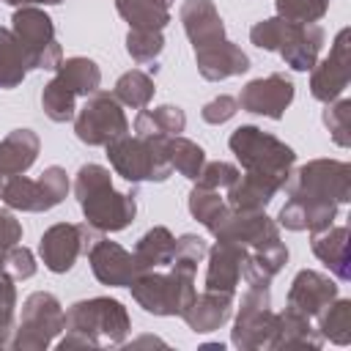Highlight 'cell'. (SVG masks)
<instances>
[{
    "label": "cell",
    "instance_id": "cell-1",
    "mask_svg": "<svg viewBox=\"0 0 351 351\" xmlns=\"http://www.w3.org/2000/svg\"><path fill=\"white\" fill-rule=\"evenodd\" d=\"M132 329L129 313L118 299L93 296L74 302L63 315L66 337L58 343L60 351L66 348H85V346H118L126 340Z\"/></svg>",
    "mask_w": 351,
    "mask_h": 351
},
{
    "label": "cell",
    "instance_id": "cell-2",
    "mask_svg": "<svg viewBox=\"0 0 351 351\" xmlns=\"http://www.w3.org/2000/svg\"><path fill=\"white\" fill-rule=\"evenodd\" d=\"M74 195L80 200V208L85 214V222L93 230H123L134 219V195L115 192L112 176L101 165H82L74 178Z\"/></svg>",
    "mask_w": 351,
    "mask_h": 351
},
{
    "label": "cell",
    "instance_id": "cell-3",
    "mask_svg": "<svg viewBox=\"0 0 351 351\" xmlns=\"http://www.w3.org/2000/svg\"><path fill=\"white\" fill-rule=\"evenodd\" d=\"M250 41L258 49L277 52L293 71H310L318 63V52L324 47V30L318 25H296L282 16H271L252 25Z\"/></svg>",
    "mask_w": 351,
    "mask_h": 351
},
{
    "label": "cell",
    "instance_id": "cell-4",
    "mask_svg": "<svg viewBox=\"0 0 351 351\" xmlns=\"http://www.w3.org/2000/svg\"><path fill=\"white\" fill-rule=\"evenodd\" d=\"M228 145L236 154V159L241 162L244 173L261 176V178L277 184L280 189L291 178L296 154H293L291 145H285L274 134H269V132H263L258 126H239L230 134Z\"/></svg>",
    "mask_w": 351,
    "mask_h": 351
},
{
    "label": "cell",
    "instance_id": "cell-5",
    "mask_svg": "<svg viewBox=\"0 0 351 351\" xmlns=\"http://www.w3.org/2000/svg\"><path fill=\"white\" fill-rule=\"evenodd\" d=\"M101 71L90 58H66L58 63L55 77L44 85L41 107L49 121L66 123L74 118L77 96H90L99 90Z\"/></svg>",
    "mask_w": 351,
    "mask_h": 351
},
{
    "label": "cell",
    "instance_id": "cell-6",
    "mask_svg": "<svg viewBox=\"0 0 351 351\" xmlns=\"http://www.w3.org/2000/svg\"><path fill=\"white\" fill-rule=\"evenodd\" d=\"M132 299L154 315H181L189 302L195 299V271L184 266H173L167 274L154 271H140L129 282Z\"/></svg>",
    "mask_w": 351,
    "mask_h": 351
},
{
    "label": "cell",
    "instance_id": "cell-7",
    "mask_svg": "<svg viewBox=\"0 0 351 351\" xmlns=\"http://www.w3.org/2000/svg\"><path fill=\"white\" fill-rule=\"evenodd\" d=\"M165 143L167 137L151 140V137H137V134L134 137L121 134L104 148H107V159L115 167V173L132 184H140V181H165L173 173Z\"/></svg>",
    "mask_w": 351,
    "mask_h": 351
},
{
    "label": "cell",
    "instance_id": "cell-8",
    "mask_svg": "<svg viewBox=\"0 0 351 351\" xmlns=\"http://www.w3.org/2000/svg\"><path fill=\"white\" fill-rule=\"evenodd\" d=\"M288 197L299 200H332L348 203L351 200V165L340 159H313L302 165L285 181Z\"/></svg>",
    "mask_w": 351,
    "mask_h": 351
},
{
    "label": "cell",
    "instance_id": "cell-9",
    "mask_svg": "<svg viewBox=\"0 0 351 351\" xmlns=\"http://www.w3.org/2000/svg\"><path fill=\"white\" fill-rule=\"evenodd\" d=\"M11 25H14L11 33L25 52L27 71L30 69H58L63 52L55 38V25L41 8H33V5L16 8L11 16Z\"/></svg>",
    "mask_w": 351,
    "mask_h": 351
},
{
    "label": "cell",
    "instance_id": "cell-10",
    "mask_svg": "<svg viewBox=\"0 0 351 351\" xmlns=\"http://www.w3.org/2000/svg\"><path fill=\"white\" fill-rule=\"evenodd\" d=\"M63 310L60 302L47 293V291H36L25 299L22 304V318H19V329L11 340V348L16 351H44L60 332H63Z\"/></svg>",
    "mask_w": 351,
    "mask_h": 351
},
{
    "label": "cell",
    "instance_id": "cell-11",
    "mask_svg": "<svg viewBox=\"0 0 351 351\" xmlns=\"http://www.w3.org/2000/svg\"><path fill=\"white\" fill-rule=\"evenodd\" d=\"M66 192H69L66 170L52 165L36 181L27 176H11L3 184L0 197L8 208H16V211H49L66 197Z\"/></svg>",
    "mask_w": 351,
    "mask_h": 351
},
{
    "label": "cell",
    "instance_id": "cell-12",
    "mask_svg": "<svg viewBox=\"0 0 351 351\" xmlns=\"http://www.w3.org/2000/svg\"><path fill=\"white\" fill-rule=\"evenodd\" d=\"M269 304H271L269 285H250V291L241 296L239 315L230 329V340L236 348H244V351L271 348L274 313L269 310Z\"/></svg>",
    "mask_w": 351,
    "mask_h": 351
},
{
    "label": "cell",
    "instance_id": "cell-13",
    "mask_svg": "<svg viewBox=\"0 0 351 351\" xmlns=\"http://www.w3.org/2000/svg\"><path fill=\"white\" fill-rule=\"evenodd\" d=\"M74 132L85 145H107L129 132V121L112 93L96 90L74 118Z\"/></svg>",
    "mask_w": 351,
    "mask_h": 351
},
{
    "label": "cell",
    "instance_id": "cell-14",
    "mask_svg": "<svg viewBox=\"0 0 351 351\" xmlns=\"http://www.w3.org/2000/svg\"><path fill=\"white\" fill-rule=\"evenodd\" d=\"M96 239L99 236L93 233V228L88 222L85 225L58 222L49 230H44V236L38 241V255H41V261H44V266L49 271L66 274L77 263V258L90 250V244Z\"/></svg>",
    "mask_w": 351,
    "mask_h": 351
},
{
    "label": "cell",
    "instance_id": "cell-15",
    "mask_svg": "<svg viewBox=\"0 0 351 351\" xmlns=\"http://www.w3.org/2000/svg\"><path fill=\"white\" fill-rule=\"evenodd\" d=\"M348 38H351V30H348V27H343V30L337 33L335 44H332L329 58H324L318 66H313L310 93H313L318 101H324V104L335 101V99L346 90V85H348V80H351Z\"/></svg>",
    "mask_w": 351,
    "mask_h": 351
},
{
    "label": "cell",
    "instance_id": "cell-16",
    "mask_svg": "<svg viewBox=\"0 0 351 351\" xmlns=\"http://www.w3.org/2000/svg\"><path fill=\"white\" fill-rule=\"evenodd\" d=\"M239 107L252 115H266L280 121L288 104L293 101V82L285 74H269L261 80H252L239 93Z\"/></svg>",
    "mask_w": 351,
    "mask_h": 351
},
{
    "label": "cell",
    "instance_id": "cell-17",
    "mask_svg": "<svg viewBox=\"0 0 351 351\" xmlns=\"http://www.w3.org/2000/svg\"><path fill=\"white\" fill-rule=\"evenodd\" d=\"M214 236L225 241H236L247 252L263 250L280 241V230L274 219H269L263 211H236V208H230V214L225 217V222Z\"/></svg>",
    "mask_w": 351,
    "mask_h": 351
},
{
    "label": "cell",
    "instance_id": "cell-18",
    "mask_svg": "<svg viewBox=\"0 0 351 351\" xmlns=\"http://www.w3.org/2000/svg\"><path fill=\"white\" fill-rule=\"evenodd\" d=\"M88 261L93 269V277L101 285H112V288H129V282L140 274V266L134 261L132 252H126L121 244L110 241V239H96L88 250Z\"/></svg>",
    "mask_w": 351,
    "mask_h": 351
},
{
    "label": "cell",
    "instance_id": "cell-19",
    "mask_svg": "<svg viewBox=\"0 0 351 351\" xmlns=\"http://www.w3.org/2000/svg\"><path fill=\"white\" fill-rule=\"evenodd\" d=\"M337 299V285L335 280H329L321 271L313 269H302L288 291V307L307 315V318H318L332 302Z\"/></svg>",
    "mask_w": 351,
    "mask_h": 351
},
{
    "label": "cell",
    "instance_id": "cell-20",
    "mask_svg": "<svg viewBox=\"0 0 351 351\" xmlns=\"http://www.w3.org/2000/svg\"><path fill=\"white\" fill-rule=\"evenodd\" d=\"M208 255V269H206V291H222V293H233L241 271H244V261H247V250L236 241H225L217 239V244L206 252Z\"/></svg>",
    "mask_w": 351,
    "mask_h": 351
},
{
    "label": "cell",
    "instance_id": "cell-21",
    "mask_svg": "<svg viewBox=\"0 0 351 351\" xmlns=\"http://www.w3.org/2000/svg\"><path fill=\"white\" fill-rule=\"evenodd\" d=\"M195 63H197V71L211 82L244 74L250 69L247 52H241V47H236L228 38H222L206 49H195Z\"/></svg>",
    "mask_w": 351,
    "mask_h": 351
},
{
    "label": "cell",
    "instance_id": "cell-22",
    "mask_svg": "<svg viewBox=\"0 0 351 351\" xmlns=\"http://www.w3.org/2000/svg\"><path fill=\"white\" fill-rule=\"evenodd\" d=\"M181 22L195 49H206L225 38V25L211 0H186L181 5Z\"/></svg>",
    "mask_w": 351,
    "mask_h": 351
},
{
    "label": "cell",
    "instance_id": "cell-23",
    "mask_svg": "<svg viewBox=\"0 0 351 351\" xmlns=\"http://www.w3.org/2000/svg\"><path fill=\"white\" fill-rule=\"evenodd\" d=\"M337 206L332 200H299V197H288V203L280 208V225L288 230H326L335 217H337Z\"/></svg>",
    "mask_w": 351,
    "mask_h": 351
},
{
    "label": "cell",
    "instance_id": "cell-24",
    "mask_svg": "<svg viewBox=\"0 0 351 351\" xmlns=\"http://www.w3.org/2000/svg\"><path fill=\"white\" fill-rule=\"evenodd\" d=\"M230 307H233V293H222V291H206V293H195V299L189 302V307L181 313V318L186 321V326L197 335L203 332H214L219 329L228 318H230Z\"/></svg>",
    "mask_w": 351,
    "mask_h": 351
},
{
    "label": "cell",
    "instance_id": "cell-25",
    "mask_svg": "<svg viewBox=\"0 0 351 351\" xmlns=\"http://www.w3.org/2000/svg\"><path fill=\"white\" fill-rule=\"evenodd\" d=\"M324 337L318 329L310 326V318L285 307L282 313H274V337L271 348H321Z\"/></svg>",
    "mask_w": 351,
    "mask_h": 351
},
{
    "label": "cell",
    "instance_id": "cell-26",
    "mask_svg": "<svg viewBox=\"0 0 351 351\" xmlns=\"http://www.w3.org/2000/svg\"><path fill=\"white\" fill-rule=\"evenodd\" d=\"M41 148V140L33 129H14L0 140V176H22L30 170Z\"/></svg>",
    "mask_w": 351,
    "mask_h": 351
},
{
    "label": "cell",
    "instance_id": "cell-27",
    "mask_svg": "<svg viewBox=\"0 0 351 351\" xmlns=\"http://www.w3.org/2000/svg\"><path fill=\"white\" fill-rule=\"evenodd\" d=\"M313 252L318 261L326 263V269L337 277V280H351V266H348V228L346 225H337V228H326V230H318L313 233Z\"/></svg>",
    "mask_w": 351,
    "mask_h": 351
},
{
    "label": "cell",
    "instance_id": "cell-28",
    "mask_svg": "<svg viewBox=\"0 0 351 351\" xmlns=\"http://www.w3.org/2000/svg\"><path fill=\"white\" fill-rule=\"evenodd\" d=\"M277 192H280L277 184H271L261 176L244 173L228 186V206L236 211H263Z\"/></svg>",
    "mask_w": 351,
    "mask_h": 351
},
{
    "label": "cell",
    "instance_id": "cell-29",
    "mask_svg": "<svg viewBox=\"0 0 351 351\" xmlns=\"http://www.w3.org/2000/svg\"><path fill=\"white\" fill-rule=\"evenodd\" d=\"M186 126V115L181 107L162 104L154 110H140L134 118V132L137 137H151V140H165L181 134Z\"/></svg>",
    "mask_w": 351,
    "mask_h": 351
},
{
    "label": "cell",
    "instance_id": "cell-30",
    "mask_svg": "<svg viewBox=\"0 0 351 351\" xmlns=\"http://www.w3.org/2000/svg\"><path fill=\"white\" fill-rule=\"evenodd\" d=\"M173 0H115L118 14L132 30H165Z\"/></svg>",
    "mask_w": 351,
    "mask_h": 351
},
{
    "label": "cell",
    "instance_id": "cell-31",
    "mask_svg": "<svg viewBox=\"0 0 351 351\" xmlns=\"http://www.w3.org/2000/svg\"><path fill=\"white\" fill-rule=\"evenodd\" d=\"M173 252H176V236H173L167 228L156 225V228H151V230L137 241V247H134L132 255H134L140 271H154V269H159V266H170Z\"/></svg>",
    "mask_w": 351,
    "mask_h": 351
},
{
    "label": "cell",
    "instance_id": "cell-32",
    "mask_svg": "<svg viewBox=\"0 0 351 351\" xmlns=\"http://www.w3.org/2000/svg\"><path fill=\"white\" fill-rule=\"evenodd\" d=\"M189 211L208 233H217L219 225L225 222V217L230 214V206L219 197V189H208V186L195 184V189L189 192Z\"/></svg>",
    "mask_w": 351,
    "mask_h": 351
},
{
    "label": "cell",
    "instance_id": "cell-33",
    "mask_svg": "<svg viewBox=\"0 0 351 351\" xmlns=\"http://www.w3.org/2000/svg\"><path fill=\"white\" fill-rule=\"evenodd\" d=\"M165 151H167L170 167L178 170L184 178L195 181V178L200 176V170H203V165H206V151H203L197 143H192V140L176 134V137H167Z\"/></svg>",
    "mask_w": 351,
    "mask_h": 351
},
{
    "label": "cell",
    "instance_id": "cell-34",
    "mask_svg": "<svg viewBox=\"0 0 351 351\" xmlns=\"http://www.w3.org/2000/svg\"><path fill=\"white\" fill-rule=\"evenodd\" d=\"M27 74L25 52L11 30L0 27V88H16Z\"/></svg>",
    "mask_w": 351,
    "mask_h": 351
},
{
    "label": "cell",
    "instance_id": "cell-35",
    "mask_svg": "<svg viewBox=\"0 0 351 351\" xmlns=\"http://www.w3.org/2000/svg\"><path fill=\"white\" fill-rule=\"evenodd\" d=\"M154 90H156V88H154V80H151L145 71L132 69V71H126V74L118 77L112 96H115L121 104H126V107L143 110V107L154 99Z\"/></svg>",
    "mask_w": 351,
    "mask_h": 351
},
{
    "label": "cell",
    "instance_id": "cell-36",
    "mask_svg": "<svg viewBox=\"0 0 351 351\" xmlns=\"http://www.w3.org/2000/svg\"><path fill=\"white\" fill-rule=\"evenodd\" d=\"M318 318H321L318 335L324 340H332L337 346L351 343V302L348 299H335L329 310H324Z\"/></svg>",
    "mask_w": 351,
    "mask_h": 351
},
{
    "label": "cell",
    "instance_id": "cell-37",
    "mask_svg": "<svg viewBox=\"0 0 351 351\" xmlns=\"http://www.w3.org/2000/svg\"><path fill=\"white\" fill-rule=\"evenodd\" d=\"M324 123L340 148L351 145V99H335L324 110Z\"/></svg>",
    "mask_w": 351,
    "mask_h": 351
},
{
    "label": "cell",
    "instance_id": "cell-38",
    "mask_svg": "<svg viewBox=\"0 0 351 351\" xmlns=\"http://www.w3.org/2000/svg\"><path fill=\"white\" fill-rule=\"evenodd\" d=\"M165 49V36L162 30H129L126 36V52L137 63H151L162 55Z\"/></svg>",
    "mask_w": 351,
    "mask_h": 351
},
{
    "label": "cell",
    "instance_id": "cell-39",
    "mask_svg": "<svg viewBox=\"0 0 351 351\" xmlns=\"http://www.w3.org/2000/svg\"><path fill=\"white\" fill-rule=\"evenodd\" d=\"M329 11V0H277V16L296 25H315Z\"/></svg>",
    "mask_w": 351,
    "mask_h": 351
},
{
    "label": "cell",
    "instance_id": "cell-40",
    "mask_svg": "<svg viewBox=\"0 0 351 351\" xmlns=\"http://www.w3.org/2000/svg\"><path fill=\"white\" fill-rule=\"evenodd\" d=\"M206 252H208L206 241H203L200 236L186 233V236L176 239V252H173V261H170V263H173V266H184V269L197 271V263L206 258Z\"/></svg>",
    "mask_w": 351,
    "mask_h": 351
},
{
    "label": "cell",
    "instance_id": "cell-41",
    "mask_svg": "<svg viewBox=\"0 0 351 351\" xmlns=\"http://www.w3.org/2000/svg\"><path fill=\"white\" fill-rule=\"evenodd\" d=\"M239 176H241L239 167L230 162H208V165H203V170L195 181L200 186H208V189H228Z\"/></svg>",
    "mask_w": 351,
    "mask_h": 351
},
{
    "label": "cell",
    "instance_id": "cell-42",
    "mask_svg": "<svg viewBox=\"0 0 351 351\" xmlns=\"http://www.w3.org/2000/svg\"><path fill=\"white\" fill-rule=\"evenodd\" d=\"M22 239V225L19 219L11 214V211H3L0 208V271L5 269V261H8V252L14 244H19Z\"/></svg>",
    "mask_w": 351,
    "mask_h": 351
},
{
    "label": "cell",
    "instance_id": "cell-43",
    "mask_svg": "<svg viewBox=\"0 0 351 351\" xmlns=\"http://www.w3.org/2000/svg\"><path fill=\"white\" fill-rule=\"evenodd\" d=\"M236 112H239V101H236L233 96H217V99H211V101L200 110L203 121H206V123H214V126L230 121Z\"/></svg>",
    "mask_w": 351,
    "mask_h": 351
},
{
    "label": "cell",
    "instance_id": "cell-44",
    "mask_svg": "<svg viewBox=\"0 0 351 351\" xmlns=\"http://www.w3.org/2000/svg\"><path fill=\"white\" fill-rule=\"evenodd\" d=\"M5 266L11 269V277L14 280H27V277L36 274V258H33V252L27 247H19V244L11 247Z\"/></svg>",
    "mask_w": 351,
    "mask_h": 351
},
{
    "label": "cell",
    "instance_id": "cell-45",
    "mask_svg": "<svg viewBox=\"0 0 351 351\" xmlns=\"http://www.w3.org/2000/svg\"><path fill=\"white\" fill-rule=\"evenodd\" d=\"M11 332H14V310H3V307H0V348L11 343V340H8Z\"/></svg>",
    "mask_w": 351,
    "mask_h": 351
},
{
    "label": "cell",
    "instance_id": "cell-46",
    "mask_svg": "<svg viewBox=\"0 0 351 351\" xmlns=\"http://www.w3.org/2000/svg\"><path fill=\"white\" fill-rule=\"evenodd\" d=\"M5 3H11V5H30V3H44V5H58V3H63V0H5Z\"/></svg>",
    "mask_w": 351,
    "mask_h": 351
},
{
    "label": "cell",
    "instance_id": "cell-47",
    "mask_svg": "<svg viewBox=\"0 0 351 351\" xmlns=\"http://www.w3.org/2000/svg\"><path fill=\"white\" fill-rule=\"evenodd\" d=\"M0 189H3V176H0Z\"/></svg>",
    "mask_w": 351,
    "mask_h": 351
}]
</instances>
